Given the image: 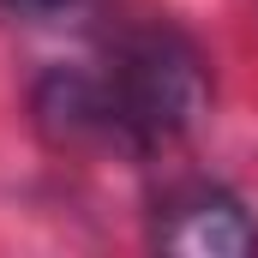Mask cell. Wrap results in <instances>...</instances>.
<instances>
[{
    "label": "cell",
    "instance_id": "6da1fadb",
    "mask_svg": "<svg viewBox=\"0 0 258 258\" xmlns=\"http://www.w3.org/2000/svg\"><path fill=\"white\" fill-rule=\"evenodd\" d=\"M102 84L114 96L126 156H150L162 144H180L210 114V66L198 54V42L180 36L174 24H144V30L120 36Z\"/></svg>",
    "mask_w": 258,
    "mask_h": 258
},
{
    "label": "cell",
    "instance_id": "7a4b0ae2",
    "mask_svg": "<svg viewBox=\"0 0 258 258\" xmlns=\"http://www.w3.org/2000/svg\"><path fill=\"white\" fill-rule=\"evenodd\" d=\"M150 240L162 252H186V258H252L258 222L222 186H180L156 204V234Z\"/></svg>",
    "mask_w": 258,
    "mask_h": 258
},
{
    "label": "cell",
    "instance_id": "3957f363",
    "mask_svg": "<svg viewBox=\"0 0 258 258\" xmlns=\"http://www.w3.org/2000/svg\"><path fill=\"white\" fill-rule=\"evenodd\" d=\"M36 126L54 150H126L120 138V114H114V96L102 84V72H72V66H54L36 96Z\"/></svg>",
    "mask_w": 258,
    "mask_h": 258
},
{
    "label": "cell",
    "instance_id": "277c9868",
    "mask_svg": "<svg viewBox=\"0 0 258 258\" xmlns=\"http://www.w3.org/2000/svg\"><path fill=\"white\" fill-rule=\"evenodd\" d=\"M6 12H18V18H36V24H66V18H84V12H96L102 0H0Z\"/></svg>",
    "mask_w": 258,
    "mask_h": 258
}]
</instances>
